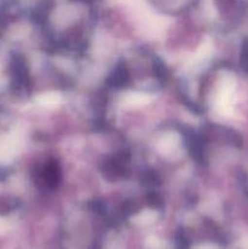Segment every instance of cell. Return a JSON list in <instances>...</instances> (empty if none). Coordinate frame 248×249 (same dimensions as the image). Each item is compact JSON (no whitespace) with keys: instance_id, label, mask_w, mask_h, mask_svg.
Wrapping results in <instances>:
<instances>
[{"instance_id":"cell-3","label":"cell","mask_w":248,"mask_h":249,"mask_svg":"<svg viewBox=\"0 0 248 249\" xmlns=\"http://www.w3.org/2000/svg\"><path fill=\"white\" fill-rule=\"evenodd\" d=\"M36 102L45 108H55L61 102V96L56 92H46V94H41L36 99Z\"/></svg>"},{"instance_id":"cell-2","label":"cell","mask_w":248,"mask_h":249,"mask_svg":"<svg viewBox=\"0 0 248 249\" xmlns=\"http://www.w3.org/2000/svg\"><path fill=\"white\" fill-rule=\"evenodd\" d=\"M151 101V96L147 94H143V92H131V94H128L124 99V104L126 106L131 107H138L142 106V105L148 104Z\"/></svg>"},{"instance_id":"cell-1","label":"cell","mask_w":248,"mask_h":249,"mask_svg":"<svg viewBox=\"0 0 248 249\" xmlns=\"http://www.w3.org/2000/svg\"><path fill=\"white\" fill-rule=\"evenodd\" d=\"M177 142H179V136L174 133H169L160 139L159 143H158V148H159L160 152L169 153L173 150H175Z\"/></svg>"}]
</instances>
